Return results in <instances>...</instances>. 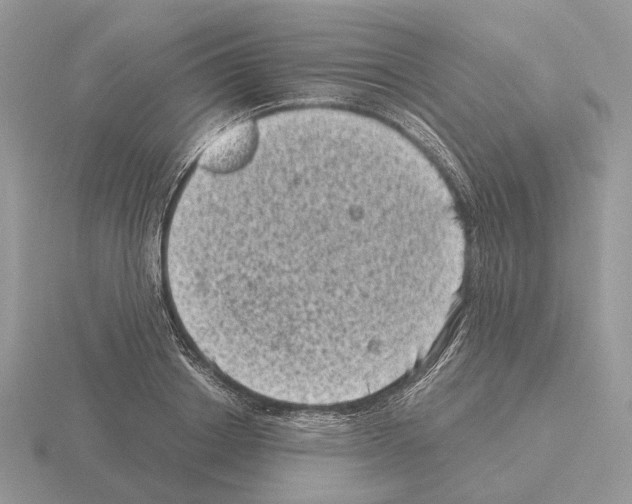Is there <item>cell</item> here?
Returning <instances> with one entry per match:
<instances>
[{
	"label": "cell",
	"instance_id": "1",
	"mask_svg": "<svg viewBox=\"0 0 632 504\" xmlns=\"http://www.w3.org/2000/svg\"><path fill=\"white\" fill-rule=\"evenodd\" d=\"M255 145L254 125L249 121L239 122L220 133L205 148L199 164L211 172H232L248 161Z\"/></svg>",
	"mask_w": 632,
	"mask_h": 504
}]
</instances>
